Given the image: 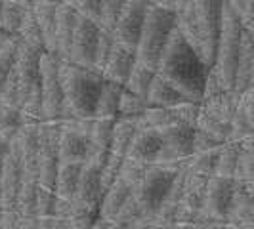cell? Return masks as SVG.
<instances>
[{
	"label": "cell",
	"instance_id": "49",
	"mask_svg": "<svg viewBox=\"0 0 254 229\" xmlns=\"http://www.w3.org/2000/svg\"><path fill=\"white\" fill-rule=\"evenodd\" d=\"M38 226V218H23L19 222V229H37Z\"/></svg>",
	"mask_w": 254,
	"mask_h": 229
},
{
	"label": "cell",
	"instance_id": "47",
	"mask_svg": "<svg viewBox=\"0 0 254 229\" xmlns=\"http://www.w3.org/2000/svg\"><path fill=\"white\" fill-rule=\"evenodd\" d=\"M241 105L243 109H245V113H247V116H249V120L253 122L254 126V86L249 88L241 96Z\"/></svg>",
	"mask_w": 254,
	"mask_h": 229
},
{
	"label": "cell",
	"instance_id": "2",
	"mask_svg": "<svg viewBox=\"0 0 254 229\" xmlns=\"http://www.w3.org/2000/svg\"><path fill=\"white\" fill-rule=\"evenodd\" d=\"M60 76L65 94V113L62 120L73 116H96V107L105 76L94 67H82L69 59H62Z\"/></svg>",
	"mask_w": 254,
	"mask_h": 229
},
{
	"label": "cell",
	"instance_id": "4",
	"mask_svg": "<svg viewBox=\"0 0 254 229\" xmlns=\"http://www.w3.org/2000/svg\"><path fill=\"white\" fill-rule=\"evenodd\" d=\"M243 31H245V25H243L241 13L228 0H224L216 63L212 69H216V73L224 80L228 90H235V75H237V61H239V52H241Z\"/></svg>",
	"mask_w": 254,
	"mask_h": 229
},
{
	"label": "cell",
	"instance_id": "35",
	"mask_svg": "<svg viewBox=\"0 0 254 229\" xmlns=\"http://www.w3.org/2000/svg\"><path fill=\"white\" fill-rule=\"evenodd\" d=\"M23 42H29V44H35L38 48H44V37H42V29L38 25V19L35 15V10H33V4L27 8L25 15H23V23L19 27V33H17Z\"/></svg>",
	"mask_w": 254,
	"mask_h": 229
},
{
	"label": "cell",
	"instance_id": "37",
	"mask_svg": "<svg viewBox=\"0 0 254 229\" xmlns=\"http://www.w3.org/2000/svg\"><path fill=\"white\" fill-rule=\"evenodd\" d=\"M98 220H100V208H90L73 203V214L69 218L71 229H92Z\"/></svg>",
	"mask_w": 254,
	"mask_h": 229
},
{
	"label": "cell",
	"instance_id": "3",
	"mask_svg": "<svg viewBox=\"0 0 254 229\" xmlns=\"http://www.w3.org/2000/svg\"><path fill=\"white\" fill-rule=\"evenodd\" d=\"M176 31V12L174 8H166L151 2L147 8L145 23L138 44V61L151 69H157L161 56L165 52L172 33Z\"/></svg>",
	"mask_w": 254,
	"mask_h": 229
},
{
	"label": "cell",
	"instance_id": "5",
	"mask_svg": "<svg viewBox=\"0 0 254 229\" xmlns=\"http://www.w3.org/2000/svg\"><path fill=\"white\" fill-rule=\"evenodd\" d=\"M44 52V48L21 40L12 73L6 80V86L0 92L2 102L12 103L19 109L23 107L27 96L40 84V59Z\"/></svg>",
	"mask_w": 254,
	"mask_h": 229
},
{
	"label": "cell",
	"instance_id": "29",
	"mask_svg": "<svg viewBox=\"0 0 254 229\" xmlns=\"http://www.w3.org/2000/svg\"><path fill=\"white\" fill-rule=\"evenodd\" d=\"M123 92H125V84L105 78L102 86V94H100V100H98V107H96V116H111V118H117L119 116V107H121Z\"/></svg>",
	"mask_w": 254,
	"mask_h": 229
},
{
	"label": "cell",
	"instance_id": "30",
	"mask_svg": "<svg viewBox=\"0 0 254 229\" xmlns=\"http://www.w3.org/2000/svg\"><path fill=\"white\" fill-rule=\"evenodd\" d=\"M243 147L239 141H226L220 145V157L214 176H226V178H237V168L241 161Z\"/></svg>",
	"mask_w": 254,
	"mask_h": 229
},
{
	"label": "cell",
	"instance_id": "12",
	"mask_svg": "<svg viewBox=\"0 0 254 229\" xmlns=\"http://www.w3.org/2000/svg\"><path fill=\"white\" fill-rule=\"evenodd\" d=\"M235 189H237V178H226V176L208 178L206 199H204V224L206 222L228 224Z\"/></svg>",
	"mask_w": 254,
	"mask_h": 229
},
{
	"label": "cell",
	"instance_id": "26",
	"mask_svg": "<svg viewBox=\"0 0 254 229\" xmlns=\"http://www.w3.org/2000/svg\"><path fill=\"white\" fill-rule=\"evenodd\" d=\"M141 128L138 124V116H117L113 126V140H111V153L119 157H127L130 143L136 138Z\"/></svg>",
	"mask_w": 254,
	"mask_h": 229
},
{
	"label": "cell",
	"instance_id": "18",
	"mask_svg": "<svg viewBox=\"0 0 254 229\" xmlns=\"http://www.w3.org/2000/svg\"><path fill=\"white\" fill-rule=\"evenodd\" d=\"M115 118L111 116H96L88 136V159L96 165H105L111 155V140H113Z\"/></svg>",
	"mask_w": 254,
	"mask_h": 229
},
{
	"label": "cell",
	"instance_id": "16",
	"mask_svg": "<svg viewBox=\"0 0 254 229\" xmlns=\"http://www.w3.org/2000/svg\"><path fill=\"white\" fill-rule=\"evenodd\" d=\"M149 4H151V0H128L113 29L117 42L132 46V48H138Z\"/></svg>",
	"mask_w": 254,
	"mask_h": 229
},
{
	"label": "cell",
	"instance_id": "54",
	"mask_svg": "<svg viewBox=\"0 0 254 229\" xmlns=\"http://www.w3.org/2000/svg\"><path fill=\"white\" fill-rule=\"evenodd\" d=\"M229 4H231V6H233V8H235V10H237V12L241 13L243 12V4H245V0H228Z\"/></svg>",
	"mask_w": 254,
	"mask_h": 229
},
{
	"label": "cell",
	"instance_id": "36",
	"mask_svg": "<svg viewBox=\"0 0 254 229\" xmlns=\"http://www.w3.org/2000/svg\"><path fill=\"white\" fill-rule=\"evenodd\" d=\"M145 218L147 216H145L143 208L140 206L138 199H136L134 193H132V197H130L127 203H125V206L119 210V214H117V218H115L111 224L127 226V228H136L141 220H145Z\"/></svg>",
	"mask_w": 254,
	"mask_h": 229
},
{
	"label": "cell",
	"instance_id": "56",
	"mask_svg": "<svg viewBox=\"0 0 254 229\" xmlns=\"http://www.w3.org/2000/svg\"><path fill=\"white\" fill-rule=\"evenodd\" d=\"M109 229H132V228H127V226H119V224H111Z\"/></svg>",
	"mask_w": 254,
	"mask_h": 229
},
{
	"label": "cell",
	"instance_id": "33",
	"mask_svg": "<svg viewBox=\"0 0 254 229\" xmlns=\"http://www.w3.org/2000/svg\"><path fill=\"white\" fill-rule=\"evenodd\" d=\"M27 8L29 6L19 0H4L2 13H0V31L17 35L19 27L23 23V15H25Z\"/></svg>",
	"mask_w": 254,
	"mask_h": 229
},
{
	"label": "cell",
	"instance_id": "15",
	"mask_svg": "<svg viewBox=\"0 0 254 229\" xmlns=\"http://www.w3.org/2000/svg\"><path fill=\"white\" fill-rule=\"evenodd\" d=\"M206 183L208 178L201 174H193L188 170L184 195L178 204L176 222H193L204 224V199H206Z\"/></svg>",
	"mask_w": 254,
	"mask_h": 229
},
{
	"label": "cell",
	"instance_id": "32",
	"mask_svg": "<svg viewBox=\"0 0 254 229\" xmlns=\"http://www.w3.org/2000/svg\"><path fill=\"white\" fill-rule=\"evenodd\" d=\"M218 157H220V145L212 147V149H204V151L193 153L190 159H188V170L193 174H201V176H214L216 174V166H218Z\"/></svg>",
	"mask_w": 254,
	"mask_h": 229
},
{
	"label": "cell",
	"instance_id": "50",
	"mask_svg": "<svg viewBox=\"0 0 254 229\" xmlns=\"http://www.w3.org/2000/svg\"><path fill=\"white\" fill-rule=\"evenodd\" d=\"M197 229H226V224H222V222H206V224H197Z\"/></svg>",
	"mask_w": 254,
	"mask_h": 229
},
{
	"label": "cell",
	"instance_id": "21",
	"mask_svg": "<svg viewBox=\"0 0 254 229\" xmlns=\"http://www.w3.org/2000/svg\"><path fill=\"white\" fill-rule=\"evenodd\" d=\"M76 12L75 6H69L62 2L58 8V25H56V56L62 59H69L71 46H73V35L76 25Z\"/></svg>",
	"mask_w": 254,
	"mask_h": 229
},
{
	"label": "cell",
	"instance_id": "60",
	"mask_svg": "<svg viewBox=\"0 0 254 229\" xmlns=\"http://www.w3.org/2000/svg\"><path fill=\"white\" fill-rule=\"evenodd\" d=\"M253 86H254V78H253Z\"/></svg>",
	"mask_w": 254,
	"mask_h": 229
},
{
	"label": "cell",
	"instance_id": "11",
	"mask_svg": "<svg viewBox=\"0 0 254 229\" xmlns=\"http://www.w3.org/2000/svg\"><path fill=\"white\" fill-rule=\"evenodd\" d=\"M23 185V165H21V145L17 132L10 140L4 165L0 170V189H2V210H15L17 197ZM0 210V212H2Z\"/></svg>",
	"mask_w": 254,
	"mask_h": 229
},
{
	"label": "cell",
	"instance_id": "44",
	"mask_svg": "<svg viewBox=\"0 0 254 229\" xmlns=\"http://www.w3.org/2000/svg\"><path fill=\"white\" fill-rule=\"evenodd\" d=\"M125 157L119 155H109V159L105 161V165L102 166V183H103V193L105 189H109L115 181L119 179V172H121V165H123Z\"/></svg>",
	"mask_w": 254,
	"mask_h": 229
},
{
	"label": "cell",
	"instance_id": "31",
	"mask_svg": "<svg viewBox=\"0 0 254 229\" xmlns=\"http://www.w3.org/2000/svg\"><path fill=\"white\" fill-rule=\"evenodd\" d=\"M155 76H157V69H151V67H147V65L138 61V63L134 65L130 76H128L125 88L130 90L132 94L143 98V100H147V94H149V88H151Z\"/></svg>",
	"mask_w": 254,
	"mask_h": 229
},
{
	"label": "cell",
	"instance_id": "6",
	"mask_svg": "<svg viewBox=\"0 0 254 229\" xmlns=\"http://www.w3.org/2000/svg\"><path fill=\"white\" fill-rule=\"evenodd\" d=\"M186 161L170 163V165H151L147 168V172L143 174V178L140 179V183L134 187V197L138 199V203L147 218L155 216L157 210L168 199L176 172L186 166Z\"/></svg>",
	"mask_w": 254,
	"mask_h": 229
},
{
	"label": "cell",
	"instance_id": "23",
	"mask_svg": "<svg viewBox=\"0 0 254 229\" xmlns=\"http://www.w3.org/2000/svg\"><path fill=\"white\" fill-rule=\"evenodd\" d=\"M147 102L151 107H176L180 103L191 102V100L172 82H168L165 76L157 73L149 88V94H147Z\"/></svg>",
	"mask_w": 254,
	"mask_h": 229
},
{
	"label": "cell",
	"instance_id": "41",
	"mask_svg": "<svg viewBox=\"0 0 254 229\" xmlns=\"http://www.w3.org/2000/svg\"><path fill=\"white\" fill-rule=\"evenodd\" d=\"M254 132L253 122L249 120V116L245 113L243 105H239V109L233 114V120H231V134H229V141H241L247 136H251Z\"/></svg>",
	"mask_w": 254,
	"mask_h": 229
},
{
	"label": "cell",
	"instance_id": "48",
	"mask_svg": "<svg viewBox=\"0 0 254 229\" xmlns=\"http://www.w3.org/2000/svg\"><path fill=\"white\" fill-rule=\"evenodd\" d=\"M13 136H15V134H2V132H0V170H2L6 153H8V147H10V140H12Z\"/></svg>",
	"mask_w": 254,
	"mask_h": 229
},
{
	"label": "cell",
	"instance_id": "14",
	"mask_svg": "<svg viewBox=\"0 0 254 229\" xmlns=\"http://www.w3.org/2000/svg\"><path fill=\"white\" fill-rule=\"evenodd\" d=\"M102 35V27L98 21L90 19L86 15L78 13L76 15L75 35H73V46L69 61L82 67H94L96 65V50H98V40Z\"/></svg>",
	"mask_w": 254,
	"mask_h": 229
},
{
	"label": "cell",
	"instance_id": "27",
	"mask_svg": "<svg viewBox=\"0 0 254 229\" xmlns=\"http://www.w3.org/2000/svg\"><path fill=\"white\" fill-rule=\"evenodd\" d=\"M82 166L84 163H60L58 178H56V195L60 199H65V201L75 199Z\"/></svg>",
	"mask_w": 254,
	"mask_h": 229
},
{
	"label": "cell",
	"instance_id": "42",
	"mask_svg": "<svg viewBox=\"0 0 254 229\" xmlns=\"http://www.w3.org/2000/svg\"><path fill=\"white\" fill-rule=\"evenodd\" d=\"M56 203H58L56 191L40 185V187H38V195H37V218L38 220H42V218H54Z\"/></svg>",
	"mask_w": 254,
	"mask_h": 229
},
{
	"label": "cell",
	"instance_id": "45",
	"mask_svg": "<svg viewBox=\"0 0 254 229\" xmlns=\"http://www.w3.org/2000/svg\"><path fill=\"white\" fill-rule=\"evenodd\" d=\"M103 0H76L75 8L78 13L86 15L94 21H100V12H102Z\"/></svg>",
	"mask_w": 254,
	"mask_h": 229
},
{
	"label": "cell",
	"instance_id": "25",
	"mask_svg": "<svg viewBox=\"0 0 254 229\" xmlns=\"http://www.w3.org/2000/svg\"><path fill=\"white\" fill-rule=\"evenodd\" d=\"M62 2H33V10L42 29L46 52L56 54V25H58V8Z\"/></svg>",
	"mask_w": 254,
	"mask_h": 229
},
{
	"label": "cell",
	"instance_id": "22",
	"mask_svg": "<svg viewBox=\"0 0 254 229\" xmlns=\"http://www.w3.org/2000/svg\"><path fill=\"white\" fill-rule=\"evenodd\" d=\"M254 78V33L245 29L241 40V52L237 61V75H235V92L245 94L253 88Z\"/></svg>",
	"mask_w": 254,
	"mask_h": 229
},
{
	"label": "cell",
	"instance_id": "55",
	"mask_svg": "<svg viewBox=\"0 0 254 229\" xmlns=\"http://www.w3.org/2000/svg\"><path fill=\"white\" fill-rule=\"evenodd\" d=\"M155 4H161V6H166V8H174V2L176 0H151Z\"/></svg>",
	"mask_w": 254,
	"mask_h": 229
},
{
	"label": "cell",
	"instance_id": "19",
	"mask_svg": "<svg viewBox=\"0 0 254 229\" xmlns=\"http://www.w3.org/2000/svg\"><path fill=\"white\" fill-rule=\"evenodd\" d=\"M138 63V52L132 46L127 44H121V42H115V48L107 59V63L103 67V76L115 80V82H121V84H127L128 76L132 73L134 65Z\"/></svg>",
	"mask_w": 254,
	"mask_h": 229
},
{
	"label": "cell",
	"instance_id": "17",
	"mask_svg": "<svg viewBox=\"0 0 254 229\" xmlns=\"http://www.w3.org/2000/svg\"><path fill=\"white\" fill-rule=\"evenodd\" d=\"M102 197H103L102 165H96L92 161H84L73 203L82 204V206H90V208H100Z\"/></svg>",
	"mask_w": 254,
	"mask_h": 229
},
{
	"label": "cell",
	"instance_id": "34",
	"mask_svg": "<svg viewBox=\"0 0 254 229\" xmlns=\"http://www.w3.org/2000/svg\"><path fill=\"white\" fill-rule=\"evenodd\" d=\"M29 120L19 107L0 100V132L2 134H15Z\"/></svg>",
	"mask_w": 254,
	"mask_h": 229
},
{
	"label": "cell",
	"instance_id": "38",
	"mask_svg": "<svg viewBox=\"0 0 254 229\" xmlns=\"http://www.w3.org/2000/svg\"><path fill=\"white\" fill-rule=\"evenodd\" d=\"M128 0H103L102 2V12H100V27L105 31H111L113 33L115 25L121 17V13L125 10Z\"/></svg>",
	"mask_w": 254,
	"mask_h": 229
},
{
	"label": "cell",
	"instance_id": "24",
	"mask_svg": "<svg viewBox=\"0 0 254 229\" xmlns=\"http://www.w3.org/2000/svg\"><path fill=\"white\" fill-rule=\"evenodd\" d=\"M132 193H134L132 185H128L127 181H123V179H117L113 185L109 189H105V193H103L102 203H100V218L111 224L117 218V214H119V210L132 197Z\"/></svg>",
	"mask_w": 254,
	"mask_h": 229
},
{
	"label": "cell",
	"instance_id": "28",
	"mask_svg": "<svg viewBox=\"0 0 254 229\" xmlns=\"http://www.w3.org/2000/svg\"><path fill=\"white\" fill-rule=\"evenodd\" d=\"M21 46V37L0 31V92L6 86V80L12 73L13 63L17 59V52Z\"/></svg>",
	"mask_w": 254,
	"mask_h": 229
},
{
	"label": "cell",
	"instance_id": "10",
	"mask_svg": "<svg viewBox=\"0 0 254 229\" xmlns=\"http://www.w3.org/2000/svg\"><path fill=\"white\" fill-rule=\"evenodd\" d=\"M96 116L65 118L60 134V163H84L88 159V136Z\"/></svg>",
	"mask_w": 254,
	"mask_h": 229
},
{
	"label": "cell",
	"instance_id": "57",
	"mask_svg": "<svg viewBox=\"0 0 254 229\" xmlns=\"http://www.w3.org/2000/svg\"><path fill=\"white\" fill-rule=\"evenodd\" d=\"M33 2H64V0H33Z\"/></svg>",
	"mask_w": 254,
	"mask_h": 229
},
{
	"label": "cell",
	"instance_id": "52",
	"mask_svg": "<svg viewBox=\"0 0 254 229\" xmlns=\"http://www.w3.org/2000/svg\"><path fill=\"white\" fill-rule=\"evenodd\" d=\"M52 229H71L67 220H54V228Z\"/></svg>",
	"mask_w": 254,
	"mask_h": 229
},
{
	"label": "cell",
	"instance_id": "46",
	"mask_svg": "<svg viewBox=\"0 0 254 229\" xmlns=\"http://www.w3.org/2000/svg\"><path fill=\"white\" fill-rule=\"evenodd\" d=\"M237 179L243 181H254V155L243 151L239 168H237Z\"/></svg>",
	"mask_w": 254,
	"mask_h": 229
},
{
	"label": "cell",
	"instance_id": "53",
	"mask_svg": "<svg viewBox=\"0 0 254 229\" xmlns=\"http://www.w3.org/2000/svg\"><path fill=\"white\" fill-rule=\"evenodd\" d=\"M109 226H111L109 222H105V220H102V218H100V220H98V222L92 226V229H109Z\"/></svg>",
	"mask_w": 254,
	"mask_h": 229
},
{
	"label": "cell",
	"instance_id": "58",
	"mask_svg": "<svg viewBox=\"0 0 254 229\" xmlns=\"http://www.w3.org/2000/svg\"><path fill=\"white\" fill-rule=\"evenodd\" d=\"M64 2H65V4H69V6H75L76 0H64Z\"/></svg>",
	"mask_w": 254,
	"mask_h": 229
},
{
	"label": "cell",
	"instance_id": "8",
	"mask_svg": "<svg viewBox=\"0 0 254 229\" xmlns=\"http://www.w3.org/2000/svg\"><path fill=\"white\" fill-rule=\"evenodd\" d=\"M60 134L62 120H40L38 122V183L56 191V178L60 168Z\"/></svg>",
	"mask_w": 254,
	"mask_h": 229
},
{
	"label": "cell",
	"instance_id": "39",
	"mask_svg": "<svg viewBox=\"0 0 254 229\" xmlns=\"http://www.w3.org/2000/svg\"><path fill=\"white\" fill-rule=\"evenodd\" d=\"M149 166L151 165H147V163H141V161H136V159L125 157V161L121 165V172H119V179H123V181H127L128 185L136 187Z\"/></svg>",
	"mask_w": 254,
	"mask_h": 229
},
{
	"label": "cell",
	"instance_id": "9",
	"mask_svg": "<svg viewBox=\"0 0 254 229\" xmlns=\"http://www.w3.org/2000/svg\"><path fill=\"white\" fill-rule=\"evenodd\" d=\"M193 4H195L199 35H201V57L206 67L212 69L216 63L224 0H193Z\"/></svg>",
	"mask_w": 254,
	"mask_h": 229
},
{
	"label": "cell",
	"instance_id": "40",
	"mask_svg": "<svg viewBox=\"0 0 254 229\" xmlns=\"http://www.w3.org/2000/svg\"><path fill=\"white\" fill-rule=\"evenodd\" d=\"M149 107V102L143 100L140 96L132 94L130 90L125 88L123 98H121V107H119V116H140L141 113H145Z\"/></svg>",
	"mask_w": 254,
	"mask_h": 229
},
{
	"label": "cell",
	"instance_id": "43",
	"mask_svg": "<svg viewBox=\"0 0 254 229\" xmlns=\"http://www.w3.org/2000/svg\"><path fill=\"white\" fill-rule=\"evenodd\" d=\"M115 42H117V40H115L113 33L102 29V35H100V40H98V50H96V65H94V69H98L100 73L103 71V67H105V63H107L111 52H113Z\"/></svg>",
	"mask_w": 254,
	"mask_h": 229
},
{
	"label": "cell",
	"instance_id": "20",
	"mask_svg": "<svg viewBox=\"0 0 254 229\" xmlns=\"http://www.w3.org/2000/svg\"><path fill=\"white\" fill-rule=\"evenodd\" d=\"M163 151V136L159 130H153V128H141L140 132L136 134V138L130 143V149H128L127 157L130 159H136L141 163H147V165H155L161 157Z\"/></svg>",
	"mask_w": 254,
	"mask_h": 229
},
{
	"label": "cell",
	"instance_id": "51",
	"mask_svg": "<svg viewBox=\"0 0 254 229\" xmlns=\"http://www.w3.org/2000/svg\"><path fill=\"white\" fill-rule=\"evenodd\" d=\"M52 228H54V218H42V220H38L37 229H52Z\"/></svg>",
	"mask_w": 254,
	"mask_h": 229
},
{
	"label": "cell",
	"instance_id": "7",
	"mask_svg": "<svg viewBox=\"0 0 254 229\" xmlns=\"http://www.w3.org/2000/svg\"><path fill=\"white\" fill-rule=\"evenodd\" d=\"M62 57L44 52L40 59V92H42V120H62L65 113V94L60 76Z\"/></svg>",
	"mask_w": 254,
	"mask_h": 229
},
{
	"label": "cell",
	"instance_id": "13",
	"mask_svg": "<svg viewBox=\"0 0 254 229\" xmlns=\"http://www.w3.org/2000/svg\"><path fill=\"white\" fill-rule=\"evenodd\" d=\"M163 136V151L155 165H170L186 161L193 155L195 143V124L190 122H174L170 126L159 130Z\"/></svg>",
	"mask_w": 254,
	"mask_h": 229
},
{
	"label": "cell",
	"instance_id": "1",
	"mask_svg": "<svg viewBox=\"0 0 254 229\" xmlns=\"http://www.w3.org/2000/svg\"><path fill=\"white\" fill-rule=\"evenodd\" d=\"M157 73L182 90L191 102H203L204 86L210 69L206 67L199 52L191 46L188 38L178 29L172 33L166 44L161 61L157 65Z\"/></svg>",
	"mask_w": 254,
	"mask_h": 229
},
{
	"label": "cell",
	"instance_id": "59",
	"mask_svg": "<svg viewBox=\"0 0 254 229\" xmlns=\"http://www.w3.org/2000/svg\"><path fill=\"white\" fill-rule=\"evenodd\" d=\"M2 6H4V0H0V13H2Z\"/></svg>",
	"mask_w": 254,
	"mask_h": 229
}]
</instances>
